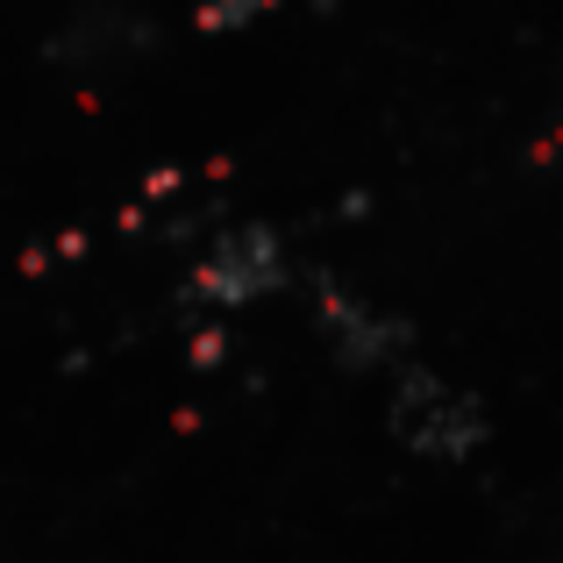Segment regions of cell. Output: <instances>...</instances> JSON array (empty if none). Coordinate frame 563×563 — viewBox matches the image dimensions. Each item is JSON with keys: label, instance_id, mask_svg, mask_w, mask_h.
Returning a JSON list of instances; mask_svg holds the SVG:
<instances>
[{"label": "cell", "instance_id": "cell-4", "mask_svg": "<svg viewBox=\"0 0 563 563\" xmlns=\"http://www.w3.org/2000/svg\"><path fill=\"white\" fill-rule=\"evenodd\" d=\"M278 0H200V29L207 36H235V29H250L257 14H272Z\"/></svg>", "mask_w": 563, "mask_h": 563}, {"label": "cell", "instance_id": "cell-3", "mask_svg": "<svg viewBox=\"0 0 563 563\" xmlns=\"http://www.w3.org/2000/svg\"><path fill=\"white\" fill-rule=\"evenodd\" d=\"M314 321L329 335V350L350 372H378V364H407V329L393 314H378L372 300H357L335 278H314Z\"/></svg>", "mask_w": 563, "mask_h": 563}, {"label": "cell", "instance_id": "cell-2", "mask_svg": "<svg viewBox=\"0 0 563 563\" xmlns=\"http://www.w3.org/2000/svg\"><path fill=\"white\" fill-rule=\"evenodd\" d=\"M278 286H286V250H278V235L272 229H229V235H214V250L186 272V307L229 314V307H250Z\"/></svg>", "mask_w": 563, "mask_h": 563}, {"label": "cell", "instance_id": "cell-1", "mask_svg": "<svg viewBox=\"0 0 563 563\" xmlns=\"http://www.w3.org/2000/svg\"><path fill=\"white\" fill-rule=\"evenodd\" d=\"M385 428H393L413 456H428V464H471L493 421H485V407L464 385L421 372V364H399L393 399H385Z\"/></svg>", "mask_w": 563, "mask_h": 563}]
</instances>
